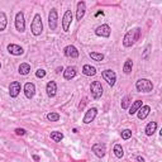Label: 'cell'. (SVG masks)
<instances>
[{
	"label": "cell",
	"mask_w": 162,
	"mask_h": 162,
	"mask_svg": "<svg viewBox=\"0 0 162 162\" xmlns=\"http://www.w3.org/2000/svg\"><path fill=\"white\" fill-rule=\"evenodd\" d=\"M156 131H157V123H156V122H149V123L146 126V129H144L146 136H148V137L153 136Z\"/></svg>",
	"instance_id": "20"
},
{
	"label": "cell",
	"mask_w": 162,
	"mask_h": 162,
	"mask_svg": "<svg viewBox=\"0 0 162 162\" xmlns=\"http://www.w3.org/2000/svg\"><path fill=\"white\" fill-rule=\"evenodd\" d=\"M131 104H132V96H131V95H126V96L122 99L120 106H122V109H128Z\"/></svg>",
	"instance_id": "27"
},
{
	"label": "cell",
	"mask_w": 162,
	"mask_h": 162,
	"mask_svg": "<svg viewBox=\"0 0 162 162\" xmlns=\"http://www.w3.org/2000/svg\"><path fill=\"white\" fill-rule=\"evenodd\" d=\"M47 119L49 122H59L60 120V114L56 113V112H51L47 114Z\"/></svg>",
	"instance_id": "30"
},
{
	"label": "cell",
	"mask_w": 162,
	"mask_h": 162,
	"mask_svg": "<svg viewBox=\"0 0 162 162\" xmlns=\"http://www.w3.org/2000/svg\"><path fill=\"white\" fill-rule=\"evenodd\" d=\"M132 69H133V61H132L131 59L126 60V62H124V65H123V72H124L126 75H129V74L132 72Z\"/></svg>",
	"instance_id": "25"
},
{
	"label": "cell",
	"mask_w": 162,
	"mask_h": 162,
	"mask_svg": "<svg viewBox=\"0 0 162 162\" xmlns=\"http://www.w3.org/2000/svg\"><path fill=\"white\" fill-rule=\"evenodd\" d=\"M87 104V98L85 96V98H82V101L79 104V110L81 112V110H84V108H85V105Z\"/></svg>",
	"instance_id": "33"
},
{
	"label": "cell",
	"mask_w": 162,
	"mask_h": 162,
	"mask_svg": "<svg viewBox=\"0 0 162 162\" xmlns=\"http://www.w3.org/2000/svg\"><path fill=\"white\" fill-rule=\"evenodd\" d=\"M31 29H32V34L38 37L42 34L43 32V23H42V17L41 14H36L34 18H33V22H32V25H31Z\"/></svg>",
	"instance_id": "2"
},
{
	"label": "cell",
	"mask_w": 162,
	"mask_h": 162,
	"mask_svg": "<svg viewBox=\"0 0 162 162\" xmlns=\"http://www.w3.org/2000/svg\"><path fill=\"white\" fill-rule=\"evenodd\" d=\"M136 159H137L138 162H146V159H144L142 156H137V157H136Z\"/></svg>",
	"instance_id": "36"
},
{
	"label": "cell",
	"mask_w": 162,
	"mask_h": 162,
	"mask_svg": "<svg viewBox=\"0 0 162 162\" xmlns=\"http://www.w3.org/2000/svg\"><path fill=\"white\" fill-rule=\"evenodd\" d=\"M76 74H77V69L75 66H69L64 71V77H65V80H71L76 76Z\"/></svg>",
	"instance_id": "19"
},
{
	"label": "cell",
	"mask_w": 162,
	"mask_h": 162,
	"mask_svg": "<svg viewBox=\"0 0 162 162\" xmlns=\"http://www.w3.org/2000/svg\"><path fill=\"white\" fill-rule=\"evenodd\" d=\"M136 89L139 92H151L153 90V84L148 79H139L136 82Z\"/></svg>",
	"instance_id": "3"
},
{
	"label": "cell",
	"mask_w": 162,
	"mask_h": 162,
	"mask_svg": "<svg viewBox=\"0 0 162 162\" xmlns=\"http://www.w3.org/2000/svg\"><path fill=\"white\" fill-rule=\"evenodd\" d=\"M141 37V28H134L129 32L126 33V36L123 37V46L124 47H132Z\"/></svg>",
	"instance_id": "1"
},
{
	"label": "cell",
	"mask_w": 162,
	"mask_h": 162,
	"mask_svg": "<svg viewBox=\"0 0 162 162\" xmlns=\"http://www.w3.org/2000/svg\"><path fill=\"white\" fill-rule=\"evenodd\" d=\"M91 151L95 153L96 157L103 158V157L105 156V153H106V146H105L104 143H101V142H98V143H94V144H92Z\"/></svg>",
	"instance_id": "7"
},
{
	"label": "cell",
	"mask_w": 162,
	"mask_h": 162,
	"mask_svg": "<svg viewBox=\"0 0 162 162\" xmlns=\"http://www.w3.org/2000/svg\"><path fill=\"white\" fill-rule=\"evenodd\" d=\"M64 53H65L66 57H71V59H77L79 55H80L79 51H77V48H76L75 46H72V44L66 46V47L64 48Z\"/></svg>",
	"instance_id": "13"
},
{
	"label": "cell",
	"mask_w": 162,
	"mask_h": 162,
	"mask_svg": "<svg viewBox=\"0 0 162 162\" xmlns=\"http://www.w3.org/2000/svg\"><path fill=\"white\" fill-rule=\"evenodd\" d=\"M143 104H142V100H137V101H134L132 105H131V108H129V115H134L138 110H139V108L142 106Z\"/></svg>",
	"instance_id": "22"
},
{
	"label": "cell",
	"mask_w": 162,
	"mask_h": 162,
	"mask_svg": "<svg viewBox=\"0 0 162 162\" xmlns=\"http://www.w3.org/2000/svg\"><path fill=\"white\" fill-rule=\"evenodd\" d=\"M82 74L85 76H95L96 75V69L94 66H91V65H84Z\"/></svg>",
	"instance_id": "21"
},
{
	"label": "cell",
	"mask_w": 162,
	"mask_h": 162,
	"mask_svg": "<svg viewBox=\"0 0 162 162\" xmlns=\"http://www.w3.org/2000/svg\"><path fill=\"white\" fill-rule=\"evenodd\" d=\"M15 28L20 33H23L25 31V20H24L23 12H18L17 15H15Z\"/></svg>",
	"instance_id": "9"
},
{
	"label": "cell",
	"mask_w": 162,
	"mask_h": 162,
	"mask_svg": "<svg viewBox=\"0 0 162 162\" xmlns=\"http://www.w3.org/2000/svg\"><path fill=\"white\" fill-rule=\"evenodd\" d=\"M20 89H22V85H20L19 81L10 82V85H9V95H10V98H17L20 94Z\"/></svg>",
	"instance_id": "12"
},
{
	"label": "cell",
	"mask_w": 162,
	"mask_h": 162,
	"mask_svg": "<svg viewBox=\"0 0 162 162\" xmlns=\"http://www.w3.org/2000/svg\"><path fill=\"white\" fill-rule=\"evenodd\" d=\"M149 49H151V44H148V46L146 47V49H144V53L142 55V59H143V60H147V59H148V55H149Z\"/></svg>",
	"instance_id": "34"
},
{
	"label": "cell",
	"mask_w": 162,
	"mask_h": 162,
	"mask_svg": "<svg viewBox=\"0 0 162 162\" xmlns=\"http://www.w3.org/2000/svg\"><path fill=\"white\" fill-rule=\"evenodd\" d=\"M8 25V18H7V14L4 12H0V32L5 31Z\"/></svg>",
	"instance_id": "23"
},
{
	"label": "cell",
	"mask_w": 162,
	"mask_h": 162,
	"mask_svg": "<svg viewBox=\"0 0 162 162\" xmlns=\"http://www.w3.org/2000/svg\"><path fill=\"white\" fill-rule=\"evenodd\" d=\"M113 152H114V154H115L117 158H122L124 156V149H123L122 144H115L114 148H113Z\"/></svg>",
	"instance_id": "28"
},
{
	"label": "cell",
	"mask_w": 162,
	"mask_h": 162,
	"mask_svg": "<svg viewBox=\"0 0 162 162\" xmlns=\"http://www.w3.org/2000/svg\"><path fill=\"white\" fill-rule=\"evenodd\" d=\"M96 114H98V109H96V108H90V109L84 115V119H82L84 124H90L91 122H94V119L96 118Z\"/></svg>",
	"instance_id": "10"
},
{
	"label": "cell",
	"mask_w": 162,
	"mask_h": 162,
	"mask_svg": "<svg viewBox=\"0 0 162 162\" xmlns=\"http://www.w3.org/2000/svg\"><path fill=\"white\" fill-rule=\"evenodd\" d=\"M61 71H64V67H62V66H61V67H57V69H56V72H57V74H60Z\"/></svg>",
	"instance_id": "37"
},
{
	"label": "cell",
	"mask_w": 162,
	"mask_h": 162,
	"mask_svg": "<svg viewBox=\"0 0 162 162\" xmlns=\"http://www.w3.org/2000/svg\"><path fill=\"white\" fill-rule=\"evenodd\" d=\"M33 159H34V161H39V156H37V154H33Z\"/></svg>",
	"instance_id": "38"
},
{
	"label": "cell",
	"mask_w": 162,
	"mask_h": 162,
	"mask_svg": "<svg viewBox=\"0 0 162 162\" xmlns=\"http://www.w3.org/2000/svg\"><path fill=\"white\" fill-rule=\"evenodd\" d=\"M18 72L20 75H28L31 72V66L28 64H25V62L24 64H20L19 67H18Z\"/></svg>",
	"instance_id": "26"
},
{
	"label": "cell",
	"mask_w": 162,
	"mask_h": 162,
	"mask_svg": "<svg viewBox=\"0 0 162 162\" xmlns=\"http://www.w3.org/2000/svg\"><path fill=\"white\" fill-rule=\"evenodd\" d=\"M101 76L103 79L108 82V85L109 86H114L115 85V81H117V75L113 70H104L101 72Z\"/></svg>",
	"instance_id": "6"
},
{
	"label": "cell",
	"mask_w": 162,
	"mask_h": 162,
	"mask_svg": "<svg viewBox=\"0 0 162 162\" xmlns=\"http://www.w3.org/2000/svg\"><path fill=\"white\" fill-rule=\"evenodd\" d=\"M14 132H15L17 136H25V134H27V131H25L24 128H17Z\"/></svg>",
	"instance_id": "35"
},
{
	"label": "cell",
	"mask_w": 162,
	"mask_h": 162,
	"mask_svg": "<svg viewBox=\"0 0 162 162\" xmlns=\"http://www.w3.org/2000/svg\"><path fill=\"white\" fill-rule=\"evenodd\" d=\"M89 56H90L94 61H98V62H101V61L104 60V57H105L103 53H98V52H90Z\"/></svg>",
	"instance_id": "29"
},
{
	"label": "cell",
	"mask_w": 162,
	"mask_h": 162,
	"mask_svg": "<svg viewBox=\"0 0 162 162\" xmlns=\"http://www.w3.org/2000/svg\"><path fill=\"white\" fill-rule=\"evenodd\" d=\"M46 71L43 70V69H39V70H37L36 71V77H38V79H43L44 76H46Z\"/></svg>",
	"instance_id": "32"
},
{
	"label": "cell",
	"mask_w": 162,
	"mask_h": 162,
	"mask_svg": "<svg viewBox=\"0 0 162 162\" xmlns=\"http://www.w3.org/2000/svg\"><path fill=\"white\" fill-rule=\"evenodd\" d=\"M0 69H2V64H0Z\"/></svg>",
	"instance_id": "39"
},
{
	"label": "cell",
	"mask_w": 162,
	"mask_h": 162,
	"mask_svg": "<svg viewBox=\"0 0 162 162\" xmlns=\"http://www.w3.org/2000/svg\"><path fill=\"white\" fill-rule=\"evenodd\" d=\"M57 20H59V15H57V9L52 8L51 12L48 13V25L51 31H56L57 28Z\"/></svg>",
	"instance_id": "5"
},
{
	"label": "cell",
	"mask_w": 162,
	"mask_h": 162,
	"mask_svg": "<svg viewBox=\"0 0 162 162\" xmlns=\"http://www.w3.org/2000/svg\"><path fill=\"white\" fill-rule=\"evenodd\" d=\"M49 137H51V139H52L53 142H56V143H60V142L64 139V134H62L61 132H57V131L51 132Z\"/></svg>",
	"instance_id": "24"
},
{
	"label": "cell",
	"mask_w": 162,
	"mask_h": 162,
	"mask_svg": "<svg viewBox=\"0 0 162 162\" xmlns=\"http://www.w3.org/2000/svg\"><path fill=\"white\" fill-rule=\"evenodd\" d=\"M120 137H122V139H124V141L129 139V138L132 137V131H131V129H123L122 133H120Z\"/></svg>",
	"instance_id": "31"
},
{
	"label": "cell",
	"mask_w": 162,
	"mask_h": 162,
	"mask_svg": "<svg viewBox=\"0 0 162 162\" xmlns=\"http://www.w3.org/2000/svg\"><path fill=\"white\" fill-rule=\"evenodd\" d=\"M149 112H151V106H149V105H142V106L139 108V110L137 112V115H138V119H141V120H143V119H146V118L148 117V114H149Z\"/></svg>",
	"instance_id": "18"
},
{
	"label": "cell",
	"mask_w": 162,
	"mask_h": 162,
	"mask_svg": "<svg viewBox=\"0 0 162 162\" xmlns=\"http://www.w3.org/2000/svg\"><path fill=\"white\" fill-rule=\"evenodd\" d=\"M7 49H8V52L10 53V55H13V56H22L23 53H24V49H23L20 46H18V44H14V43H10V44H8Z\"/></svg>",
	"instance_id": "14"
},
{
	"label": "cell",
	"mask_w": 162,
	"mask_h": 162,
	"mask_svg": "<svg viewBox=\"0 0 162 162\" xmlns=\"http://www.w3.org/2000/svg\"><path fill=\"white\" fill-rule=\"evenodd\" d=\"M112 33V29L108 24H101L95 29V34L98 37H103V38H109Z\"/></svg>",
	"instance_id": "8"
},
{
	"label": "cell",
	"mask_w": 162,
	"mask_h": 162,
	"mask_svg": "<svg viewBox=\"0 0 162 162\" xmlns=\"http://www.w3.org/2000/svg\"><path fill=\"white\" fill-rule=\"evenodd\" d=\"M71 22H72V13H71V10H66L65 14H64V18H62V29H64V32H69Z\"/></svg>",
	"instance_id": "11"
},
{
	"label": "cell",
	"mask_w": 162,
	"mask_h": 162,
	"mask_svg": "<svg viewBox=\"0 0 162 162\" xmlns=\"http://www.w3.org/2000/svg\"><path fill=\"white\" fill-rule=\"evenodd\" d=\"M90 91H91V95L94 99H100L101 95H103V86H101V82L100 81H92L91 85H90Z\"/></svg>",
	"instance_id": "4"
},
{
	"label": "cell",
	"mask_w": 162,
	"mask_h": 162,
	"mask_svg": "<svg viewBox=\"0 0 162 162\" xmlns=\"http://www.w3.org/2000/svg\"><path fill=\"white\" fill-rule=\"evenodd\" d=\"M24 94L28 99H32L36 94V85L33 82H27L24 85Z\"/></svg>",
	"instance_id": "17"
},
{
	"label": "cell",
	"mask_w": 162,
	"mask_h": 162,
	"mask_svg": "<svg viewBox=\"0 0 162 162\" xmlns=\"http://www.w3.org/2000/svg\"><path fill=\"white\" fill-rule=\"evenodd\" d=\"M86 12V3L85 2H79L77 3V10H76V20H81L85 15Z\"/></svg>",
	"instance_id": "16"
},
{
	"label": "cell",
	"mask_w": 162,
	"mask_h": 162,
	"mask_svg": "<svg viewBox=\"0 0 162 162\" xmlns=\"http://www.w3.org/2000/svg\"><path fill=\"white\" fill-rule=\"evenodd\" d=\"M46 91L49 98H55L57 94V84L55 81H48L46 85Z\"/></svg>",
	"instance_id": "15"
}]
</instances>
